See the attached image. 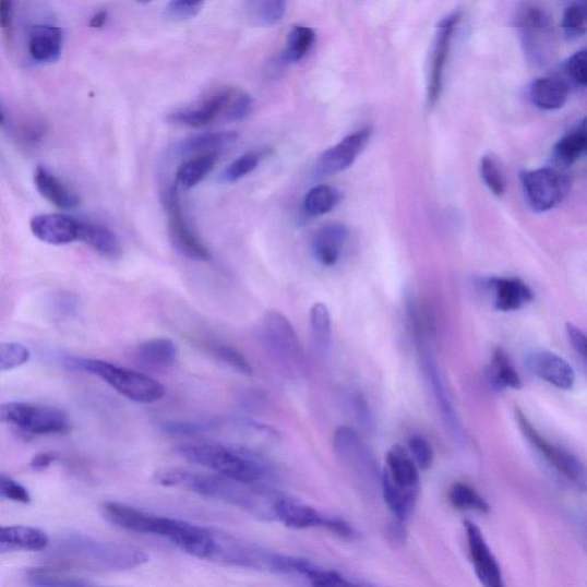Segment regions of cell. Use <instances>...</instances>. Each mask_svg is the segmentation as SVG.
<instances>
[{
	"label": "cell",
	"instance_id": "1",
	"mask_svg": "<svg viewBox=\"0 0 587 587\" xmlns=\"http://www.w3.org/2000/svg\"><path fill=\"white\" fill-rule=\"evenodd\" d=\"M153 480L166 488H176L236 506L263 522H277V506L283 493L264 484H245L220 476L182 467H165L155 471Z\"/></svg>",
	"mask_w": 587,
	"mask_h": 587
},
{
	"label": "cell",
	"instance_id": "2",
	"mask_svg": "<svg viewBox=\"0 0 587 587\" xmlns=\"http://www.w3.org/2000/svg\"><path fill=\"white\" fill-rule=\"evenodd\" d=\"M103 512L107 520L119 528L164 538L195 558L212 561L216 551L217 530L146 513L121 503H106Z\"/></svg>",
	"mask_w": 587,
	"mask_h": 587
},
{
	"label": "cell",
	"instance_id": "3",
	"mask_svg": "<svg viewBox=\"0 0 587 587\" xmlns=\"http://www.w3.org/2000/svg\"><path fill=\"white\" fill-rule=\"evenodd\" d=\"M50 558L61 566L88 572L130 571L148 561V555L139 549L83 534L62 536Z\"/></svg>",
	"mask_w": 587,
	"mask_h": 587
},
{
	"label": "cell",
	"instance_id": "4",
	"mask_svg": "<svg viewBox=\"0 0 587 587\" xmlns=\"http://www.w3.org/2000/svg\"><path fill=\"white\" fill-rule=\"evenodd\" d=\"M187 462L208 468L223 478L263 484L273 476L269 466L252 451L221 444H190L177 450Z\"/></svg>",
	"mask_w": 587,
	"mask_h": 587
},
{
	"label": "cell",
	"instance_id": "5",
	"mask_svg": "<svg viewBox=\"0 0 587 587\" xmlns=\"http://www.w3.org/2000/svg\"><path fill=\"white\" fill-rule=\"evenodd\" d=\"M254 100L244 89L225 86L214 89L201 100L176 109L168 116V121L190 128H202L215 120L240 121L253 109Z\"/></svg>",
	"mask_w": 587,
	"mask_h": 587
},
{
	"label": "cell",
	"instance_id": "6",
	"mask_svg": "<svg viewBox=\"0 0 587 587\" xmlns=\"http://www.w3.org/2000/svg\"><path fill=\"white\" fill-rule=\"evenodd\" d=\"M64 366L68 370L85 372L104 380L111 388L135 403L151 404L166 395L159 381L106 360L70 357L64 360Z\"/></svg>",
	"mask_w": 587,
	"mask_h": 587
},
{
	"label": "cell",
	"instance_id": "7",
	"mask_svg": "<svg viewBox=\"0 0 587 587\" xmlns=\"http://www.w3.org/2000/svg\"><path fill=\"white\" fill-rule=\"evenodd\" d=\"M0 420L27 440L36 436L62 435L71 431L70 418L52 406L27 402H10L0 408Z\"/></svg>",
	"mask_w": 587,
	"mask_h": 587
},
{
	"label": "cell",
	"instance_id": "8",
	"mask_svg": "<svg viewBox=\"0 0 587 587\" xmlns=\"http://www.w3.org/2000/svg\"><path fill=\"white\" fill-rule=\"evenodd\" d=\"M515 419L518 428L527 441L537 450L561 476L575 488L587 491V467L571 451L548 441L540 435L535 426L520 408L515 409Z\"/></svg>",
	"mask_w": 587,
	"mask_h": 587
},
{
	"label": "cell",
	"instance_id": "9",
	"mask_svg": "<svg viewBox=\"0 0 587 587\" xmlns=\"http://www.w3.org/2000/svg\"><path fill=\"white\" fill-rule=\"evenodd\" d=\"M203 436L216 434L233 443L235 447L252 451L275 445L280 434L275 428L243 418H219L202 421Z\"/></svg>",
	"mask_w": 587,
	"mask_h": 587
},
{
	"label": "cell",
	"instance_id": "10",
	"mask_svg": "<svg viewBox=\"0 0 587 587\" xmlns=\"http://www.w3.org/2000/svg\"><path fill=\"white\" fill-rule=\"evenodd\" d=\"M277 522L296 530L322 528L345 539L357 537L356 530L343 518L322 513L286 494L277 506Z\"/></svg>",
	"mask_w": 587,
	"mask_h": 587
},
{
	"label": "cell",
	"instance_id": "11",
	"mask_svg": "<svg viewBox=\"0 0 587 587\" xmlns=\"http://www.w3.org/2000/svg\"><path fill=\"white\" fill-rule=\"evenodd\" d=\"M262 338L266 348L280 363L294 372L301 371L304 357L296 330L278 311H269L262 322Z\"/></svg>",
	"mask_w": 587,
	"mask_h": 587
},
{
	"label": "cell",
	"instance_id": "12",
	"mask_svg": "<svg viewBox=\"0 0 587 587\" xmlns=\"http://www.w3.org/2000/svg\"><path fill=\"white\" fill-rule=\"evenodd\" d=\"M336 456L354 476L369 487L381 486L382 474L369 447L361 441L355 429L342 426L334 434Z\"/></svg>",
	"mask_w": 587,
	"mask_h": 587
},
{
	"label": "cell",
	"instance_id": "13",
	"mask_svg": "<svg viewBox=\"0 0 587 587\" xmlns=\"http://www.w3.org/2000/svg\"><path fill=\"white\" fill-rule=\"evenodd\" d=\"M164 205L168 216L169 237L176 250L190 260L208 262L212 254L190 228L183 214L177 187H170L164 193Z\"/></svg>",
	"mask_w": 587,
	"mask_h": 587
},
{
	"label": "cell",
	"instance_id": "14",
	"mask_svg": "<svg viewBox=\"0 0 587 587\" xmlns=\"http://www.w3.org/2000/svg\"><path fill=\"white\" fill-rule=\"evenodd\" d=\"M419 346L422 373L429 388H431L435 402L438 403L442 420L446 426L450 435L453 436L457 443L464 444L466 442L465 429L457 415L453 399H451L446 390L438 361L432 350L429 349L423 342H420Z\"/></svg>",
	"mask_w": 587,
	"mask_h": 587
},
{
	"label": "cell",
	"instance_id": "15",
	"mask_svg": "<svg viewBox=\"0 0 587 587\" xmlns=\"http://www.w3.org/2000/svg\"><path fill=\"white\" fill-rule=\"evenodd\" d=\"M531 209L547 213L559 205L567 193L568 179L553 168H540L522 175Z\"/></svg>",
	"mask_w": 587,
	"mask_h": 587
},
{
	"label": "cell",
	"instance_id": "16",
	"mask_svg": "<svg viewBox=\"0 0 587 587\" xmlns=\"http://www.w3.org/2000/svg\"><path fill=\"white\" fill-rule=\"evenodd\" d=\"M517 28L526 52L536 62H544L552 55L554 37L552 17L544 10L525 7L518 13Z\"/></svg>",
	"mask_w": 587,
	"mask_h": 587
},
{
	"label": "cell",
	"instance_id": "17",
	"mask_svg": "<svg viewBox=\"0 0 587 587\" xmlns=\"http://www.w3.org/2000/svg\"><path fill=\"white\" fill-rule=\"evenodd\" d=\"M470 561L483 587H506L502 568L492 553L481 529L470 522L465 523Z\"/></svg>",
	"mask_w": 587,
	"mask_h": 587
},
{
	"label": "cell",
	"instance_id": "18",
	"mask_svg": "<svg viewBox=\"0 0 587 587\" xmlns=\"http://www.w3.org/2000/svg\"><path fill=\"white\" fill-rule=\"evenodd\" d=\"M460 17L462 15L458 12L450 14L440 22L438 27L431 58V70H429L428 106L431 108L438 104L442 94L451 40H453Z\"/></svg>",
	"mask_w": 587,
	"mask_h": 587
},
{
	"label": "cell",
	"instance_id": "19",
	"mask_svg": "<svg viewBox=\"0 0 587 587\" xmlns=\"http://www.w3.org/2000/svg\"><path fill=\"white\" fill-rule=\"evenodd\" d=\"M371 134V129H360L327 149L321 155L318 165H315V175L328 177L350 168L357 160L358 155L364 151Z\"/></svg>",
	"mask_w": 587,
	"mask_h": 587
},
{
	"label": "cell",
	"instance_id": "20",
	"mask_svg": "<svg viewBox=\"0 0 587 587\" xmlns=\"http://www.w3.org/2000/svg\"><path fill=\"white\" fill-rule=\"evenodd\" d=\"M529 371L550 385L571 391L576 381L575 371L566 359L548 350H535L527 358Z\"/></svg>",
	"mask_w": 587,
	"mask_h": 587
},
{
	"label": "cell",
	"instance_id": "21",
	"mask_svg": "<svg viewBox=\"0 0 587 587\" xmlns=\"http://www.w3.org/2000/svg\"><path fill=\"white\" fill-rule=\"evenodd\" d=\"M81 220L65 214H41L32 218L31 230L40 241L62 245L79 241Z\"/></svg>",
	"mask_w": 587,
	"mask_h": 587
},
{
	"label": "cell",
	"instance_id": "22",
	"mask_svg": "<svg viewBox=\"0 0 587 587\" xmlns=\"http://www.w3.org/2000/svg\"><path fill=\"white\" fill-rule=\"evenodd\" d=\"M349 238V230L343 224L324 225L314 233L312 254L324 266H333L340 260L343 248Z\"/></svg>",
	"mask_w": 587,
	"mask_h": 587
},
{
	"label": "cell",
	"instance_id": "23",
	"mask_svg": "<svg viewBox=\"0 0 587 587\" xmlns=\"http://www.w3.org/2000/svg\"><path fill=\"white\" fill-rule=\"evenodd\" d=\"M34 182L39 194L62 211H72L80 206L79 194L48 168L38 166L35 170Z\"/></svg>",
	"mask_w": 587,
	"mask_h": 587
},
{
	"label": "cell",
	"instance_id": "24",
	"mask_svg": "<svg viewBox=\"0 0 587 587\" xmlns=\"http://www.w3.org/2000/svg\"><path fill=\"white\" fill-rule=\"evenodd\" d=\"M383 474L398 488L419 493V467L408 451L396 445L387 454V467Z\"/></svg>",
	"mask_w": 587,
	"mask_h": 587
},
{
	"label": "cell",
	"instance_id": "25",
	"mask_svg": "<svg viewBox=\"0 0 587 587\" xmlns=\"http://www.w3.org/2000/svg\"><path fill=\"white\" fill-rule=\"evenodd\" d=\"M493 292L494 307L504 312L527 307L534 300L531 288L520 279L493 278L489 281Z\"/></svg>",
	"mask_w": 587,
	"mask_h": 587
},
{
	"label": "cell",
	"instance_id": "26",
	"mask_svg": "<svg viewBox=\"0 0 587 587\" xmlns=\"http://www.w3.org/2000/svg\"><path fill=\"white\" fill-rule=\"evenodd\" d=\"M50 538L47 532L33 527L14 526L0 529V553L16 551L38 552L47 550Z\"/></svg>",
	"mask_w": 587,
	"mask_h": 587
},
{
	"label": "cell",
	"instance_id": "27",
	"mask_svg": "<svg viewBox=\"0 0 587 587\" xmlns=\"http://www.w3.org/2000/svg\"><path fill=\"white\" fill-rule=\"evenodd\" d=\"M28 50L40 63H53L62 52V32L52 25H36L28 33Z\"/></svg>",
	"mask_w": 587,
	"mask_h": 587
},
{
	"label": "cell",
	"instance_id": "28",
	"mask_svg": "<svg viewBox=\"0 0 587 587\" xmlns=\"http://www.w3.org/2000/svg\"><path fill=\"white\" fill-rule=\"evenodd\" d=\"M79 241L110 261H117L122 255V247L117 235L99 223L81 220Z\"/></svg>",
	"mask_w": 587,
	"mask_h": 587
},
{
	"label": "cell",
	"instance_id": "29",
	"mask_svg": "<svg viewBox=\"0 0 587 587\" xmlns=\"http://www.w3.org/2000/svg\"><path fill=\"white\" fill-rule=\"evenodd\" d=\"M570 87L566 82L558 77H541L536 80L530 89L532 104L544 110H555L566 105Z\"/></svg>",
	"mask_w": 587,
	"mask_h": 587
},
{
	"label": "cell",
	"instance_id": "30",
	"mask_svg": "<svg viewBox=\"0 0 587 587\" xmlns=\"http://www.w3.org/2000/svg\"><path fill=\"white\" fill-rule=\"evenodd\" d=\"M139 363L148 369L172 368L177 360V348L169 338L159 337L145 342L135 351Z\"/></svg>",
	"mask_w": 587,
	"mask_h": 587
},
{
	"label": "cell",
	"instance_id": "31",
	"mask_svg": "<svg viewBox=\"0 0 587 587\" xmlns=\"http://www.w3.org/2000/svg\"><path fill=\"white\" fill-rule=\"evenodd\" d=\"M490 385L495 391L520 390L523 382L515 371L507 354L502 348H495L492 352L490 364L487 370Z\"/></svg>",
	"mask_w": 587,
	"mask_h": 587
},
{
	"label": "cell",
	"instance_id": "32",
	"mask_svg": "<svg viewBox=\"0 0 587 587\" xmlns=\"http://www.w3.org/2000/svg\"><path fill=\"white\" fill-rule=\"evenodd\" d=\"M381 491L383 500H385L387 506L394 514V517L399 518V520L405 523L408 522V518L416 508L419 493L405 491L398 488L383 472L381 478Z\"/></svg>",
	"mask_w": 587,
	"mask_h": 587
},
{
	"label": "cell",
	"instance_id": "33",
	"mask_svg": "<svg viewBox=\"0 0 587 587\" xmlns=\"http://www.w3.org/2000/svg\"><path fill=\"white\" fill-rule=\"evenodd\" d=\"M217 153L201 154L180 165L176 172V187L191 190L213 170Z\"/></svg>",
	"mask_w": 587,
	"mask_h": 587
},
{
	"label": "cell",
	"instance_id": "34",
	"mask_svg": "<svg viewBox=\"0 0 587 587\" xmlns=\"http://www.w3.org/2000/svg\"><path fill=\"white\" fill-rule=\"evenodd\" d=\"M238 141L235 131H208L192 135L180 144L179 149L183 153L209 154L215 149L227 148Z\"/></svg>",
	"mask_w": 587,
	"mask_h": 587
},
{
	"label": "cell",
	"instance_id": "35",
	"mask_svg": "<svg viewBox=\"0 0 587 587\" xmlns=\"http://www.w3.org/2000/svg\"><path fill=\"white\" fill-rule=\"evenodd\" d=\"M310 328L315 351L327 355L333 344L331 313L323 303H315L310 310Z\"/></svg>",
	"mask_w": 587,
	"mask_h": 587
},
{
	"label": "cell",
	"instance_id": "36",
	"mask_svg": "<svg viewBox=\"0 0 587 587\" xmlns=\"http://www.w3.org/2000/svg\"><path fill=\"white\" fill-rule=\"evenodd\" d=\"M584 156L587 146L577 129L564 134L553 148V160L560 167H572Z\"/></svg>",
	"mask_w": 587,
	"mask_h": 587
},
{
	"label": "cell",
	"instance_id": "37",
	"mask_svg": "<svg viewBox=\"0 0 587 587\" xmlns=\"http://www.w3.org/2000/svg\"><path fill=\"white\" fill-rule=\"evenodd\" d=\"M447 499L451 505L464 512L487 514L490 505L474 488L465 483H456L450 488Z\"/></svg>",
	"mask_w": 587,
	"mask_h": 587
},
{
	"label": "cell",
	"instance_id": "38",
	"mask_svg": "<svg viewBox=\"0 0 587 587\" xmlns=\"http://www.w3.org/2000/svg\"><path fill=\"white\" fill-rule=\"evenodd\" d=\"M340 195L327 185H319L311 189L303 201V209L310 217L323 216L337 205Z\"/></svg>",
	"mask_w": 587,
	"mask_h": 587
},
{
	"label": "cell",
	"instance_id": "39",
	"mask_svg": "<svg viewBox=\"0 0 587 587\" xmlns=\"http://www.w3.org/2000/svg\"><path fill=\"white\" fill-rule=\"evenodd\" d=\"M287 4L283 0H257L247 4L248 14L259 26H274L283 20Z\"/></svg>",
	"mask_w": 587,
	"mask_h": 587
},
{
	"label": "cell",
	"instance_id": "40",
	"mask_svg": "<svg viewBox=\"0 0 587 587\" xmlns=\"http://www.w3.org/2000/svg\"><path fill=\"white\" fill-rule=\"evenodd\" d=\"M314 32L306 26H294L288 34L285 58L289 62L301 61L312 49Z\"/></svg>",
	"mask_w": 587,
	"mask_h": 587
},
{
	"label": "cell",
	"instance_id": "41",
	"mask_svg": "<svg viewBox=\"0 0 587 587\" xmlns=\"http://www.w3.org/2000/svg\"><path fill=\"white\" fill-rule=\"evenodd\" d=\"M306 583L310 587H376L371 584L352 580L340 573L320 567L315 563L309 570Z\"/></svg>",
	"mask_w": 587,
	"mask_h": 587
},
{
	"label": "cell",
	"instance_id": "42",
	"mask_svg": "<svg viewBox=\"0 0 587 587\" xmlns=\"http://www.w3.org/2000/svg\"><path fill=\"white\" fill-rule=\"evenodd\" d=\"M263 157L264 153L261 151L242 154L224 170L221 179L227 183L238 182L241 178L253 172L262 163Z\"/></svg>",
	"mask_w": 587,
	"mask_h": 587
},
{
	"label": "cell",
	"instance_id": "43",
	"mask_svg": "<svg viewBox=\"0 0 587 587\" xmlns=\"http://www.w3.org/2000/svg\"><path fill=\"white\" fill-rule=\"evenodd\" d=\"M562 31L570 40L578 39L586 33L587 10L585 4H573L564 11Z\"/></svg>",
	"mask_w": 587,
	"mask_h": 587
},
{
	"label": "cell",
	"instance_id": "44",
	"mask_svg": "<svg viewBox=\"0 0 587 587\" xmlns=\"http://www.w3.org/2000/svg\"><path fill=\"white\" fill-rule=\"evenodd\" d=\"M212 355L221 361L223 364L228 366L238 373L243 375H252L254 370L248 361V359L236 348L224 345L215 344L211 346Z\"/></svg>",
	"mask_w": 587,
	"mask_h": 587
},
{
	"label": "cell",
	"instance_id": "45",
	"mask_svg": "<svg viewBox=\"0 0 587 587\" xmlns=\"http://www.w3.org/2000/svg\"><path fill=\"white\" fill-rule=\"evenodd\" d=\"M31 360L29 349L19 343L0 344V371L8 372L24 367Z\"/></svg>",
	"mask_w": 587,
	"mask_h": 587
},
{
	"label": "cell",
	"instance_id": "46",
	"mask_svg": "<svg viewBox=\"0 0 587 587\" xmlns=\"http://www.w3.org/2000/svg\"><path fill=\"white\" fill-rule=\"evenodd\" d=\"M31 587H115L89 584L71 577H62L48 572L33 571L27 575Z\"/></svg>",
	"mask_w": 587,
	"mask_h": 587
},
{
	"label": "cell",
	"instance_id": "47",
	"mask_svg": "<svg viewBox=\"0 0 587 587\" xmlns=\"http://www.w3.org/2000/svg\"><path fill=\"white\" fill-rule=\"evenodd\" d=\"M481 176L484 184L494 196H503L505 194V179L503 173L490 156H484L480 165Z\"/></svg>",
	"mask_w": 587,
	"mask_h": 587
},
{
	"label": "cell",
	"instance_id": "48",
	"mask_svg": "<svg viewBox=\"0 0 587 587\" xmlns=\"http://www.w3.org/2000/svg\"><path fill=\"white\" fill-rule=\"evenodd\" d=\"M410 454L419 469L427 470L433 466L434 451L424 438L414 435L409 440Z\"/></svg>",
	"mask_w": 587,
	"mask_h": 587
},
{
	"label": "cell",
	"instance_id": "49",
	"mask_svg": "<svg viewBox=\"0 0 587 587\" xmlns=\"http://www.w3.org/2000/svg\"><path fill=\"white\" fill-rule=\"evenodd\" d=\"M48 132V124L34 118L22 123L17 130L19 140L29 146L38 145Z\"/></svg>",
	"mask_w": 587,
	"mask_h": 587
},
{
	"label": "cell",
	"instance_id": "50",
	"mask_svg": "<svg viewBox=\"0 0 587 587\" xmlns=\"http://www.w3.org/2000/svg\"><path fill=\"white\" fill-rule=\"evenodd\" d=\"M0 495L4 500L24 505H28L32 502L29 491L24 486L4 476V474L0 477Z\"/></svg>",
	"mask_w": 587,
	"mask_h": 587
},
{
	"label": "cell",
	"instance_id": "51",
	"mask_svg": "<svg viewBox=\"0 0 587 587\" xmlns=\"http://www.w3.org/2000/svg\"><path fill=\"white\" fill-rule=\"evenodd\" d=\"M202 2H187V0H173L165 8V14L168 19L183 21L195 17L202 10Z\"/></svg>",
	"mask_w": 587,
	"mask_h": 587
},
{
	"label": "cell",
	"instance_id": "52",
	"mask_svg": "<svg viewBox=\"0 0 587 587\" xmlns=\"http://www.w3.org/2000/svg\"><path fill=\"white\" fill-rule=\"evenodd\" d=\"M566 73L578 85L587 87V50L572 56L566 65Z\"/></svg>",
	"mask_w": 587,
	"mask_h": 587
},
{
	"label": "cell",
	"instance_id": "53",
	"mask_svg": "<svg viewBox=\"0 0 587 587\" xmlns=\"http://www.w3.org/2000/svg\"><path fill=\"white\" fill-rule=\"evenodd\" d=\"M386 536L392 547L396 549L402 548L405 546L406 540H408V528H406V523L394 517L393 522L387 527Z\"/></svg>",
	"mask_w": 587,
	"mask_h": 587
},
{
	"label": "cell",
	"instance_id": "54",
	"mask_svg": "<svg viewBox=\"0 0 587 587\" xmlns=\"http://www.w3.org/2000/svg\"><path fill=\"white\" fill-rule=\"evenodd\" d=\"M0 26L9 44L13 40V5L9 0H0Z\"/></svg>",
	"mask_w": 587,
	"mask_h": 587
},
{
	"label": "cell",
	"instance_id": "55",
	"mask_svg": "<svg viewBox=\"0 0 587 587\" xmlns=\"http://www.w3.org/2000/svg\"><path fill=\"white\" fill-rule=\"evenodd\" d=\"M566 330L574 349L587 360V334L573 324H567Z\"/></svg>",
	"mask_w": 587,
	"mask_h": 587
},
{
	"label": "cell",
	"instance_id": "56",
	"mask_svg": "<svg viewBox=\"0 0 587 587\" xmlns=\"http://www.w3.org/2000/svg\"><path fill=\"white\" fill-rule=\"evenodd\" d=\"M352 406L356 411V416L361 426L370 428L371 426V415L369 406L364 400V397L357 394L352 397Z\"/></svg>",
	"mask_w": 587,
	"mask_h": 587
},
{
	"label": "cell",
	"instance_id": "57",
	"mask_svg": "<svg viewBox=\"0 0 587 587\" xmlns=\"http://www.w3.org/2000/svg\"><path fill=\"white\" fill-rule=\"evenodd\" d=\"M57 456L50 453H40L34 456L31 462V467L36 471L48 469L55 462Z\"/></svg>",
	"mask_w": 587,
	"mask_h": 587
},
{
	"label": "cell",
	"instance_id": "58",
	"mask_svg": "<svg viewBox=\"0 0 587 587\" xmlns=\"http://www.w3.org/2000/svg\"><path fill=\"white\" fill-rule=\"evenodd\" d=\"M575 526L580 543L587 553V512L576 516Z\"/></svg>",
	"mask_w": 587,
	"mask_h": 587
},
{
	"label": "cell",
	"instance_id": "59",
	"mask_svg": "<svg viewBox=\"0 0 587 587\" xmlns=\"http://www.w3.org/2000/svg\"><path fill=\"white\" fill-rule=\"evenodd\" d=\"M107 16V11H98L92 19H89L88 26L96 29L103 28L106 24Z\"/></svg>",
	"mask_w": 587,
	"mask_h": 587
},
{
	"label": "cell",
	"instance_id": "60",
	"mask_svg": "<svg viewBox=\"0 0 587 587\" xmlns=\"http://www.w3.org/2000/svg\"><path fill=\"white\" fill-rule=\"evenodd\" d=\"M577 130L582 134V137L584 139L587 146V117L583 119Z\"/></svg>",
	"mask_w": 587,
	"mask_h": 587
},
{
	"label": "cell",
	"instance_id": "61",
	"mask_svg": "<svg viewBox=\"0 0 587 587\" xmlns=\"http://www.w3.org/2000/svg\"><path fill=\"white\" fill-rule=\"evenodd\" d=\"M585 8H586V10H587V4H585Z\"/></svg>",
	"mask_w": 587,
	"mask_h": 587
}]
</instances>
